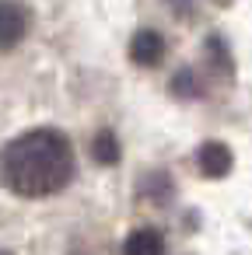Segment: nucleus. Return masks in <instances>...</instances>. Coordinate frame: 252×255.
<instances>
[{
	"instance_id": "1",
	"label": "nucleus",
	"mask_w": 252,
	"mask_h": 255,
	"mask_svg": "<svg viewBox=\"0 0 252 255\" xmlns=\"http://www.w3.org/2000/svg\"><path fill=\"white\" fill-rule=\"evenodd\" d=\"M74 175L70 140L56 129H32L7 143L0 154V178L18 196L42 199L60 192Z\"/></svg>"
},
{
	"instance_id": "2",
	"label": "nucleus",
	"mask_w": 252,
	"mask_h": 255,
	"mask_svg": "<svg viewBox=\"0 0 252 255\" xmlns=\"http://www.w3.org/2000/svg\"><path fill=\"white\" fill-rule=\"evenodd\" d=\"M32 14L21 4H0V49H11L25 39Z\"/></svg>"
},
{
	"instance_id": "3",
	"label": "nucleus",
	"mask_w": 252,
	"mask_h": 255,
	"mask_svg": "<svg viewBox=\"0 0 252 255\" xmlns=\"http://www.w3.org/2000/svg\"><path fill=\"white\" fill-rule=\"evenodd\" d=\"M130 56H133V63H140V67H154V63L165 56V39H161L158 32H151V28H144V32L133 35Z\"/></svg>"
},
{
	"instance_id": "4",
	"label": "nucleus",
	"mask_w": 252,
	"mask_h": 255,
	"mask_svg": "<svg viewBox=\"0 0 252 255\" xmlns=\"http://www.w3.org/2000/svg\"><path fill=\"white\" fill-rule=\"evenodd\" d=\"M200 168H203V175H210V178L224 175V171L231 168V150H228L224 143H203V147H200Z\"/></svg>"
},
{
	"instance_id": "5",
	"label": "nucleus",
	"mask_w": 252,
	"mask_h": 255,
	"mask_svg": "<svg viewBox=\"0 0 252 255\" xmlns=\"http://www.w3.org/2000/svg\"><path fill=\"white\" fill-rule=\"evenodd\" d=\"M165 245H161V234L158 231H133L126 238V255H161Z\"/></svg>"
},
{
	"instance_id": "6",
	"label": "nucleus",
	"mask_w": 252,
	"mask_h": 255,
	"mask_svg": "<svg viewBox=\"0 0 252 255\" xmlns=\"http://www.w3.org/2000/svg\"><path fill=\"white\" fill-rule=\"evenodd\" d=\"M95 157H98V161H116V157H119L112 136H98V140H95Z\"/></svg>"
},
{
	"instance_id": "7",
	"label": "nucleus",
	"mask_w": 252,
	"mask_h": 255,
	"mask_svg": "<svg viewBox=\"0 0 252 255\" xmlns=\"http://www.w3.org/2000/svg\"><path fill=\"white\" fill-rule=\"evenodd\" d=\"M0 255H7V252H0Z\"/></svg>"
}]
</instances>
